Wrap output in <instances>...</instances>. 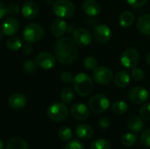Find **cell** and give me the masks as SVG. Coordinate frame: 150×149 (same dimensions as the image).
I'll list each match as a JSON object with an SVG mask.
<instances>
[{"instance_id":"cell-1","label":"cell","mask_w":150,"mask_h":149,"mask_svg":"<svg viewBox=\"0 0 150 149\" xmlns=\"http://www.w3.org/2000/svg\"><path fill=\"white\" fill-rule=\"evenodd\" d=\"M76 43L69 37L60 38L54 47V54L59 62L64 65L73 63L78 54Z\"/></svg>"},{"instance_id":"cell-2","label":"cell","mask_w":150,"mask_h":149,"mask_svg":"<svg viewBox=\"0 0 150 149\" xmlns=\"http://www.w3.org/2000/svg\"><path fill=\"white\" fill-rule=\"evenodd\" d=\"M75 91L81 97H86L91 94L94 90V83L90 76L80 73L77 74L72 81Z\"/></svg>"},{"instance_id":"cell-3","label":"cell","mask_w":150,"mask_h":149,"mask_svg":"<svg viewBox=\"0 0 150 149\" xmlns=\"http://www.w3.org/2000/svg\"><path fill=\"white\" fill-rule=\"evenodd\" d=\"M53 11L56 16L62 18H69L75 13V5L69 0H57L53 5Z\"/></svg>"},{"instance_id":"cell-4","label":"cell","mask_w":150,"mask_h":149,"mask_svg":"<svg viewBox=\"0 0 150 149\" xmlns=\"http://www.w3.org/2000/svg\"><path fill=\"white\" fill-rule=\"evenodd\" d=\"M47 114L51 120L61 122L67 119L69 116V109L64 104L54 103L48 107Z\"/></svg>"},{"instance_id":"cell-5","label":"cell","mask_w":150,"mask_h":149,"mask_svg":"<svg viewBox=\"0 0 150 149\" xmlns=\"http://www.w3.org/2000/svg\"><path fill=\"white\" fill-rule=\"evenodd\" d=\"M44 36L43 28L37 24L27 25L23 31V37L26 42H37L40 40Z\"/></svg>"},{"instance_id":"cell-6","label":"cell","mask_w":150,"mask_h":149,"mask_svg":"<svg viewBox=\"0 0 150 149\" xmlns=\"http://www.w3.org/2000/svg\"><path fill=\"white\" fill-rule=\"evenodd\" d=\"M110 101L103 94H97L89 100V108L95 113H103L108 110Z\"/></svg>"},{"instance_id":"cell-7","label":"cell","mask_w":150,"mask_h":149,"mask_svg":"<svg viewBox=\"0 0 150 149\" xmlns=\"http://www.w3.org/2000/svg\"><path fill=\"white\" fill-rule=\"evenodd\" d=\"M112 71L106 67H98L93 70V80L101 85H106L113 80Z\"/></svg>"},{"instance_id":"cell-8","label":"cell","mask_w":150,"mask_h":149,"mask_svg":"<svg viewBox=\"0 0 150 149\" xmlns=\"http://www.w3.org/2000/svg\"><path fill=\"white\" fill-rule=\"evenodd\" d=\"M140 59L139 52L134 48H127L121 54L120 62L127 68H133L136 66Z\"/></svg>"},{"instance_id":"cell-9","label":"cell","mask_w":150,"mask_h":149,"mask_svg":"<svg viewBox=\"0 0 150 149\" xmlns=\"http://www.w3.org/2000/svg\"><path fill=\"white\" fill-rule=\"evenodd\" d=\"M92 36L96 41L101 44L107 43L112 37L111 29L105 25H98L94 27Z\"/></svg>"},{"instance_id":"cell-10","label":"cell","mask_w":150,"mask_h":149,"mask_svg":"<svg viewBox=\"0 0 150 149\" xmlns=\"http://www.w3.org/2000/svg\"><path fill=\"white\" fill-rule=\"evenodd\" d=\"M149 91L145 88L141 86L134 87L130 90L128 94L129 100L134 105H142L145 103L149 99Z\"/></svg>"},{"instance_id":"cell-11","label":"cell","mask_w":150,"mask_h":149,"mask_svg":"<svg viewBox=\"0 0 150 149\" xmlns=\"http://www.w3.org/2000/svg\"><path fill=\"white\" fill-rule=\"evenodd\" d=\"M92 34L84 28H77L73 32L74 41L80 46H89L92 41Z\"/></svg>"},{"instance_id":"cell-12","label":"cell","mask_w":150,"mask_h":149,"mask_svg":"<svg viewBox=\"0 0 150 149\" xmlns=\"http://www.w3.org/2000/svg\"><path fill=\"white\" fill-rule=\"evenodd\" d=\"M36 63L44 69H51L55 65V58L50 53L42 52L37 55Z\"/></svg>"},{"instance_id":"cell-13","label":"cell","mask_w":150,"mask_h":149,"mask_svg":"<svg viewBox=\"0 0 150 149\" xmlns=\"http://www.w3.org/2000/svg\"><path fill=\"white\" fill-rule=\"evenodd\" d=\"M1 29H2V32L4 33V35L12 36L18 32L19 29V23L18 19H16L15 18L10 17L3 22Z\"/></svg>"},{"instance_id":"cell-14","label":"cell","mask_w":150,"mask_h":149,"mask_svg":"<svg viewBox=\"0 0 150 149\" xmlns=\"http://www.w3.org/2000/svg\"><path fill=\"white\" fill-rule=\"evenodd\" d=\"M71 115L77 120H85L90 117V111L88 107L80 103L74 104L70 108Z\"/></svg>"},{"instance_id":"cell-15","label":"cell","mask_w":150,"mask_h":149,"mask_svg":"<svg viewBox=\"0 0 150 149\" xmlns=\"http://www.w3.org/2000/svg\"><path fill=\"white\" fill-rule=\"evenodd\" d=\"M82 8L84 13L91 17H96L101 12V6L96 0H85Z\"/></svg>"},{"instance_id":"cell-16","label":"cell","mask_w":150,"mask_h":149,"mask_svg":"<svg viewBox=\"0 0 150 149\" xmlns=\"http://www.w3.org/2000/svg\"><path fill=\"white\" fill-rule=\"evenodd\" d=\"M27 103V99L25 95L21 93L12 94L8 100V104L10 107L13 110H20L25 106Z\"/></svg>"},{"instance_id":"cell-17","label":"cell","mask_w":150,"mask_h":149,"mask_svg":"<svg viewBox=\"0 0 150 149\" xmlns=\"http://www.w3.org/2000/svg\"><path fill=\"white\" fill-rule=\"evenodd\" d=\"M21 12H22V15L24 16V18H27V19H33L37 16V14L39 12V7L34 2L27 1L23 4Z\"/></svg>"},{"instance_id":"cell-18","label":"cell","mask_w":150,"mask_h":149,"mask_svg":"<svg viewBox=\"0 0 150 149\" xmlns=\"http://www.w3.org/2000/svg\"><path fill=\"white\" fill-rule=\"evenodd\" d=\"M136 26L139 32L144 35H150V15L144 14L138 18L136 22Z\"/></svg>"},{"instance_id":"cell-19","label":"cell","mask_w":150,"mask_h":149,"mask_svg":"<svg viewBox=\"0 0 150 149\" xmlns=\"http://www.w3.org/2000/svg\"><path fill=\"white\" fill-rule=\"evenodd\" d=\"M67 28H68L67 23L64 20H62L61 18H58V19H55L53 22L51 31H52V33H53V35L54 37L61 38L66 32Z\"/></svg>"},{"instance_id":"cell-20","label":"cell","mask_w":150,"mask_h":149,"mask_svg":"<svg viewBox=\"0 0 150 149\" xmlns=\"http://www.w3.org/2000/svg\"><path fill=\"white\" fill-rule=\"evenodd\" d=\"M93 129L87 124H81L76 128V134L79 139L89 140L93 136Z\"/></svg>"},{"instance_id":"cell-21","label":"cell","mask_w":150,"mask_h":149,"mask_svg":"<svg viewBox=\"0 0 150 149\" xmlns=\"http://www.w3.org/2000/svg\"><path fill=\"white\" fill-rule=\"evenodd\" d=\"M113 81L118 88H126L130 83V76L126 71H119L113 77Z\"/></svg>"},{"instance_id":"cell-22","label":"cell","mask_w":150,"mask_h":149,"mask_svg":"<svg viewBox=\"0 0 150 149\" xmlns=\"http://www.w3.org/2000/svg\"><path fill=\"white\" fill-rule=\"evenodd\" d=\"M127 126L130 131H132L133 133H138L141 131H142L144 127V122L142 118L137 117V116H133L129 119Z\"/></svg>"},{"instance_id":"cell-23","label":"cell","mask_w":150,"mask_h":149,"mask_svg":"<svg viewBox=\"0 0 150 149\" xmlns=\"http://www.w3.org/2000/svg\"><path fill=\"white\" fill-rule=\"evenodd\" d=\"M134 15L132 11H123L119 18V22L120 26L122 27H130L134 23Z\"/></svg>"},{"instance_id":"cell-24","label":"cell","mask_w":150,"mask_h":149,"mask_svg":"<svg viewBox=\"0 0 150 149\" xmlns=\"http://www.w3.org/2000/svg\"><path fill=\"white\" fill-rule=\"evenodd\" d=\"M6 149H28V145L23 139L15 137L8 141Z\"/></svg>"},{"instance_id":"cell-25","label":"cell","mask_w":150,"mask_h":149,"mask_svg":"<svg viewBox=\"0 0 150 149\" xmlns=\"http://www.w3.org/2000/svg\"><path fill=\"white\" fill-rule=\"evenodd\" d=\"M6 47L9 50L18 51L22 47V40L18 36H11L6 41Z\"/></svg>"},{"instance_id":"cell-26","label":"cell","mask_w":150,"mask_h":149,"mask_svg":"<svg viewBox=\"0 0 150 149\" xmlns=\"http://www.w3.org/2000/svg\"><path fill=\"white\" fill-rule=\"evenodd\" d=\"M128 105L126 102L124 101H116L115 103L112 104V110L115 114L118 115H122L125 114L127 112Z\"/></svg>"},{"instance_id":"cell-27","label":"cell","mask_w":150,"mask_h":149,"mask_svg":"<svg viewBox=\"0 0 150 149\" xmlns=\"http://www.w3.org/2000/svg\"><path fill=\"white\" fill-rule=\"evenodd\" d=\"M61 99L64 104L69 105L71 104L75 99V94L74 91L70 88H65L61 92Z\"/></svg>"},{"instance_id":"cell-28","label":"cell","mask_w":150,"mask_h":149,"mask_svg":"<svg viewBox=\"0 0 150 149\" xmlns=\"http://www.w3.org/2000/svg\"><path fill=\"white\" fill-rule=\"evenodd\" d=\"M121 142L125 147H133L137 142V137L134 133H125L121 138Z\"/></svg>"},{"instance_id":"cell-29","label":"cell","mask_w":150,"mask_h":149,"mask_svg":"<svg viewBox=\"0 0 150 149\" xmlns=\"http://www.w3.org/2000/svg\"><path fill=\"white\" fill-rule=\"evenodd\" d=\"M90 149H111V143L105 139H98L93 141Z\"/></svg>"},{"instance_id":"cell-30","label":"cell","mask_w":150,"mask_h":149,"mask_svg":"<svg viewBox=\"0 0 150 149\" xmlns=\"http://www.w3.org/2000/svg\"><path fill=\"white\" fill-rule=\"evenodd\" d=\"M58 136L62 141H69L72 139L71 129L67 126H62L58 131Z\"/></svg>"},{"instance_id":"cell-31","label":"cell","mask_w":150,"mask_h":149,"mask_svg":"<svg viewBox=\"0 0 150 149\" xmlns=\"http://www.w3.org/2000/svg\"><path fill=\"white\" fill-rule=\"evenodd\" d=\"M83 66L86 69L94 70L96 68H98V61L93 56H87L83 61Z\"/></svg>"},{"instance_id":"cell-32","label":"cell","mask_w":150,"mask_h":149,"mask_svg":"<svg viewBox=\"0 0 150 149\" xmlns=\"http://www.w3.org/2000/svg\"><path fill=\"white\" fill-rule=\"evenodd\" d=\"M131 76L132 78H134V80L135 81H142L144 79L145 77V73H144V70L141 68H133L132 71H131Z\"/></svg>"},{"instance_id":"cell-33","label":"cell","mask_w":150,"mask_h":149,"mask_svg":"<svg viewBox=\"0 0 150 149\" xmlns=\"http://www.w3.org/2000/svg\"><path fill=\"white\" fill-rule=\"evenodd\" d=\"M37 63L36 61H33L32 60L25 61L23 64V68L26 73H33L36 71L37 68Z\"/></svg>"},{"instance_id":"cell-34","label":"cell","mask_w":150,"mask_h":149,"mask_svg":"<svg viewBox=\"0 0 150 149\" xmlns=\"http://www.w3.org/2000/svg\"><path fill=\"white\" fill-rule=\"evenodd\" d=\"M140 115L142 119L150 121V104H145L141 107Z\"/></svg>"},{"instance_id":"cell-35","label":"cell","mask_w":150,"mask_h":149,"mask_svg":"<svg viewBox=\"0 0 150 149\" xmlns=\"http://www.w3.org/2000/svg\"><path fill=\"white\" fill-rule=\"evenodd\" d=\"M140 141H141V143H142L143 146L148 147V148H150V128L149 129L145 130V131L141 134Z\"/></svg>"},{"instance_id":"cell-36","label":"cell","mask_w":150,"mask_h":149,"mask_svg":"<svg viewBox=\"0 0 150 149\" xmlns=\"http://www.w3.org/2000/svg\"><path fill=\"white\" fill-rule=\"evenodd\" d=\"M64 149H85L83 144L79 141L78 140H73L70 141L65 147Z\"/></svg>"},{"instance_id":"cell-37","label":"cell","mask_w":150,"mask_h":149,"mask_svg":"<svg viewBox=\"0 0 150 149\" xmlns=\"http://www.w3.org/2000/svg\"><path fill=\"white\" fill-rule=\"evenodd\" d=\"M6 12L10 16H16L19 12V7L16 4H13V3L12 4H10L7 6V8H6Z\"/></svg>"},{"instance_id":"cell-38","label":"cell","mask_w":150,"mask_h":149,"mask_svg":"<svg viewBox=\"0 0 150 149\" xmlns=\"http://www.w3.org/2000/svg\"><path fill=\"white\" fill-rule=\"evenodd\" d=\"M148 0H127V4L134 8H140L146 4Z\"/></svg>"},{"instance_id":"cell-39","label":"cell","mask_w":150,"mask_h":149,"mask_svg":"<svg viewBox=\"0 0 150 149\" xmlns=\"http://www.w3.org/2000/svg\"><path fill=\"white\" fill-rule=\"evenodd\" d=\"M73 76L69 72H63L61 74V80L65 83H71L73 81Z\"/></svg>"},{"instance_id":"cell-40","label":"cell","mask_w":150,"mask_h":149,"mask_svg":"<svg viewBox=\"0 0 150 149\" xmlns=\"http://www.w3.org/2000/svg\"><path fill=\"white\" fill-rule=\"evenodd\" d=\"M33 46H32V44L30 42L25 43L24 46H22V52L26 55L31 54L33 53Z\"/></svg>"},{"instance_id":"cell-41","label":"cell","mask_w":150,"mask_h":149,"mask_svg":"<svg viewBox=\"0 0 150 149\" xmlns=\"http://www.w3.org/2000/svg\"><path fill=\"white\" fill-rule=\"evenodd\" d=\"M98 123H99V126L102 128H107L110 126V121L108 119H101Z\"/></svg>"},{"instance_id":"cell-42","label":"cell","mask_w":150,"mask_h":149,"mask_svg":"<svg viewBox=\"0 0 150 149\" xmlns=\"http://www.w3.org/2000/svg\"><path fill=\"white\" fill-rule=\"evenodd\" d=\"M5 13H6V8L4 7L3 3L0 1V19L4 17Z\"/></svg>"},{"instance_id":"cell-43","label":"cell","mask_w":150,"mask_h":149,"mask_svg":"<svg viewBox=\"0 0 150 149\" xmlns=\"http://www.w3.org/2000/svg\"><path fill=\"white\" fill-rule=\"evenodd\" d=\"M146 61H147V63L150 65V53L149 54H147V56H146Z\"/></svg>"},{"instance_id":"cell-44","label":"cell","mask_w":150,"mask_h":149,"mask_svg":"<svg viewBox=\"0 0 150 149\" xmlns=\"http://www.w3.org/2000/svg\"><path fill=\"white\" fill-rule=\"evenodd\" d=\"M4 148V142L2 141V140H0V149Z\"/></svg>"},{"instance_id":"cell-45","label":"cell","mask_w":150,"mask_h":149,"mask_svg":"<svg viewBox=\"0 0 150 149\" xmlns=\"http://www.w3.org/2000/svg\"><path fill=\"white\" fill-rule=\"evenodd\" d=\"M3 37H4V33L0 32V41H1L2 40H3Z\"/></svg>"}]
</instances>
